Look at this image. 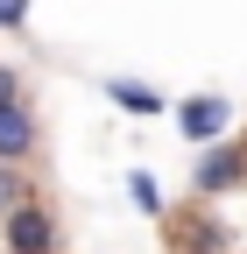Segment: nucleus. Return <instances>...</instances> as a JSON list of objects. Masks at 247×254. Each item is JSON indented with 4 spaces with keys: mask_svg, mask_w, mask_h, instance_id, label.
I'll return each mask as SVG.
<instances>
[{
    "mask_svg": "<svg viewBox=\"0 0 247 254\" xmlns=\"http://www.w3.org/2000/svg\"><path fill=\"white\" fill-rule=\"evenodd\" d=\"M21 205H28V184H21V170H7V163H0V226H7Z\"/></svg>",
    "mask_w": 247,
    "mask_h": 254,
    "instance_id": "obj_6",
    "label": "nucleus"
},
{
    "mask_svg": "<svg viewBox=\"0 0 247 254\" xmlns=\"http://www.w3.org/2000/svg\"><path fill=\"white\" fill-rule=\"evenodd\" d=\"M0 106H21V78L7 71V64H0Z\"/></svg>",
    "mask_w": 247,
    "mask_h": 254,
    "instance_id": "obj_8",
    "label": "nucleus"
},
{
    "mask_svg": "<svg viewBox=\"0 0 247 254\" xmlns=\"http://www.w3.org/2000/svg\"><path fill=\"white\" fill-rule=\"evenodd\" d=\"M240 184H247V148H205L198 170H191L198 198H219V190H240Z\"/></svg>",
    "mask_w": 247,
    "mask_h": 254,
    "instance_id": "obj_2",
    "label": "nucleus"
},
{
    "mask_svg": "<svg viewBox=\"0 0 247 254\" xmlns=\"http://www.w3.org/2000/svg\"><path fill=\"white\" fill-rule=\"evenodd\" d=\"M127 198H134L141 212H163V184L148 177V170H127Z\"/></svg>",
    "mask_w": 247,
    "mask_h": 254,
    "instance_id": "obj_7",
    "label": "nucleus"
},
{
    "mask_svg": "<svg viewBox=\"0 0 247 254\" xmlns=\"http://www.w3.org/2000/svg\"><path fill=\"white\" fill-rule=\"evenodd\" d=\"M28 155H36V113L28 106H0V163L21 170Z\"/></svg>",
    "mask_w": 247,
    "mask_h": 254,
    "instance_id": "obj_4",
    "label": "nucleus"
},
{
    "mask_svg": "<svg viewBox=\"0 0 247 254\" xmlns=\"http://www.w3.org/2000/svg\"><path fill=\"white\" fill-rule=\"evenodd\" d=\"M7 254H57V212L43 198H28L14 219H7Z\"/></svg>",
    "mask_w": 247,
    "mask_h": 254,
    "instance_id": "obj_1",
    "label": "nucleus"
},
{
    "mask_svg": "<svg viewBox=\"0 0 247 254\" xmlns=\"http://www.w3.org/2000/svg\"><path fill=\"white\" fill-rule=\"evenodd\" d=\"M226 120H233V106L219 99V92H198V99H184V106H177V127H184V141H212V148H219Z\"/></svg>",
    "mask_w": 247,
    "mask_h": 254,
    "instance_id": "obj_3",
    "label": "nucleus"
},
{
    "mask_svg": "<svg viewBox=\"0 0 247 254\" xmlns=\"http://www.w3.org/2000/svg\"><path fill=\"white\" fill-rule=\"evenodd\" d=\"M106 99H113L120 113H134V120H156V113H163V92H156V85H141V78H113V85H106Z\"/></svg>",
    "mask_w": 247,
    "mask_h": 254,
    "instance_id": "obj_5",
    "label": "nucleus"
},
{
    "mask_svg": "<svg viewBox=\"0 0 247 254\" xmlns=\"http://www.w3.org/2000/svg\"><path fill=\"white\" fill-rule=\"evenodd\" d=\"M0 28H28V7H14V0H0Z\"/></svg>",
    "mask_w": 247,
    "mask_h": 254,
    "instance_id": "obj_9",
    "label": "nucleus"
}]
</instances>
